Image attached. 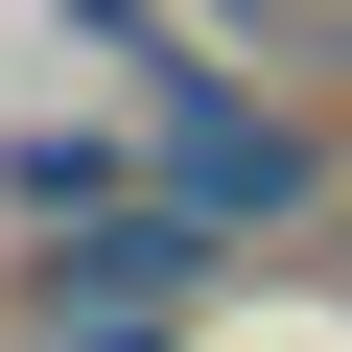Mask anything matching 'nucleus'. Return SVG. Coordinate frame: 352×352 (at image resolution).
Returning a JSON list of instances; mask_svg holds the SVG:
<instances>
[{
	"instance_id": "2",
	"label": "nucleus",
	"mask_w": 352,
	"mask_h": 352,
	"mask_svg": "<svg viewBox=\"0 0 352 352\" xmlns=\"http://www.w3.org/2000/svg\"><path fill=\"white\" fill-rule=\"evenodd\" d=\"M235 47H305V71H352V0H212Z\"/></svg>"
},
{
	"instance_id": "1",
	"label": "nucleus",
	"mask_w": 352,
	"mask_h": 352,
	"mask_svg": "<svg viewBox=\"0 0 352 352\" xmlns=\"http://www.w3.org/2000/svg\"><path fill=\"white\" fill-rule=\"evenodd\" d=\"M141 118H164V212H212V235H305L329 212L305 118H258L235 71H141Z\"/></svg>"
},
{
	"instance_id": "3",
	"label": "nucleus",
	"mask_w": 352,
	"mask_h": 352,
	"mask_svg": "<svg viewBox=\"0 0 352 352\" xmlns=\"http://www.w3.org/2000/svg\"><path fill=\"white\" fill-rule=\"evenodd\" d=\"M94 352H141V329H94Z\"/></svg>"
}]
</instances>
